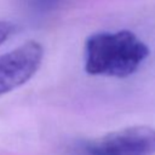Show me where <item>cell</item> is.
I'll use <instances>...</instances> for the list:
<instances>
[{
  "mask_svg": "<svg viewBox=\"0 0 155 155\" xmlns=\"http://www.w3.org/2000/svg\"><path fill=\"white\" fill-rule=\"evenodd\" d=\"M150 51L131 30L99 31L85 41V70L91 75L126 78L138 70Z\"/></svg>",
  "mask_w": 155,
  "mask_h": 155,
  "instance_id": "obj_1",
  "label": "cell"
},
{
  "mask_svg": "<svg viewBox=\"0 0 155 155\" xmlns=\"http://www.w3.org/2000/svg\"><path fill=\"white\" fill-rule=\"evenodd\" d=\"M44 57L40 42L30 40L0 56V96L25 84L39 69Z\"/></svg>",
  "mask_w": 155,
  "mask_h": 155,
  "instance_id": "obj_3",
  "label": "cell"
},
{
  "mask_svg": "<svg viewBox=\"0 0 155 155\" xmlns=\"http://www.w3.org/2000/svg\"><path fill=\"white\" fill-rule=\"evenodd\" d=\"M15 31V25L6 21H0V45H2Z\"/></svg>",
  "mask_w": 155,
  "mask_h": 155,
  "instance_id": "obj_4",
  "label": "cell"
},
{
  "mask_svg": "<svg viewBox=\"0 0 155 155\" xmlns=\"http://www.w3.org/2000/svg\"><path fill=\"white\" fill-rule=\"evenodd\" d=\"M70 155H155V128L133 126L76 142Z\"/></svg>",
  "mask_w": 155,
  "mask_h": 155,
  "instance_id": "obj_2",
  "label": "cell"
}]
</instances>
